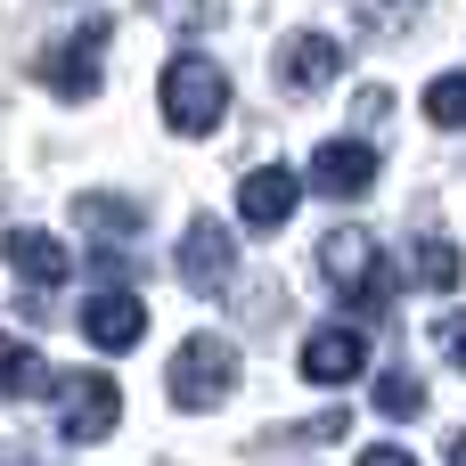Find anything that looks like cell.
Returning <instances> with one entry per match:
<instances>
[{
	"instance_id": "obj_1",
	"label": "cell",
	"mask_w": 466,
	"mask_h": 466,
	"mask_svg": "<svg viewBox=\"0 0 466 466\" xmlns=\"http://www.w3.org/2000/svg\"><path fill=\"white\" fill-rule=\"evenodd\" d=\"M319 279H328V295L352 311V319H385L393 311V262H385V246L369 238V229H328L319 238Z\"/></svg>"
},
{
	"instance_id": "obj_2",
	"label": "cell",
	"mask_w": 466,
	"mask_h": 466,
	"mask_svg": "<svg viewBox=\"0 0 466 466\" xmlns=\"http://www.w3.org/2000/svg\"><path fill=\"white\" fill-rule=\"evenodd\" d=\"M156 98H164V123L197 139V131L221 123V106H229V74H221L205 49H180V57L164 66V90H156Z\"/></svg>"
},
{
	"instance_id": "obj_3",
	"label": "cell",
	"mask_w": 466,
	"mask_h": 466,
	"mask_svg": "<svg viewBox=\"0 0 466 466\" xmlns=\"http://www.w3.org/2000/svg\"><path fill=\"white\" fill-rule=\"evenodd\" d=\"M229 385H238V344H229V336H213V328H205V336H188V344L172 352V369H164V393H172L180 410H213Z\"/></svg>"
},
{
	"instance_id": "obj_4",
	"label": "cell",
	"mask_w": 466,
	"mask_h": 466,
	"mask_svg": "<svg viewBox=\"0 0 466 466\" xmlns=\"http://www.w3.org/2000/svg\"><path fill=\"white\" fill-rule=\"evenodd\" d=\"M49 401H57V434L82 451V442H106L115 434V418H123V393H115V377H98V369H74V377H57L49 385Z\"/></svg>"
},
{
	"instance_id": "obj_5",
	"label": "cell",
	"mask_w": 466,
	"mask_h": 466,
	"mask_svg": "<svg viewBox=\"0 0 466 466\" xmlns=\"http://www.w3.org/2000/svg\"><path fill=\"white\" fill-rule=\"evenodd\" d=\"M106 16H82L57 49H41V90H57V98H90L98 82H106Z\"/></svg>"
},
{
	"instance_id": "obj_6",
	"label": "cell",
	"mask_w": 466,
	"mask_h": 466,
	"mask_svg": "<svg viewBox=\"0 0 466 466\" xmlns=\"http://www.w3.org/2000/svg\"><path fill=\"white\" fill-rule=\"evenodd\" d=\"M82 336H90L98 352H131V344L147 336V303H139L131 287H98V295L82 303Z\"/></svg>"
},
{
	"instance_id": "obj_7",
	"label": "cell",
	"mask_w": 466,
	"mask_h": 466,
	"mask_svg": "<svg viewBox=\"0 0 466 466\" xmlns=\"http://www.w3.org/2000/svg\"><path fill=\"white\" fill-rule=\"evenodd\" d=\"M360 369H369V328H319V336H303V377L311 385H344Z\"/></svg>"
},
{
	"instance_id": "obj_8",
	"label": "cell",
	"mask_w": 466,
	"mask_h": 466,
	"mask_svg": "<svg viewBox=\"0 0 466 466\" xmlns=\"http://www.w3.org/2000/svg\"><path fill=\"white\" fill-rule=\"evenodd\" d=\"M377 180V147L369 139H328L319 156H311V188L319 197H360Z\"/></svg>"
},
{
	"instance_id": "obj_9",
	"label": "cell",
	"mask_w": 466,
	"mask_h": 466,
	"mask_svg": "<svg viewBox=\"0 0 466 466\" xmlns=\"http://www.w3.org/2000/svg\"><path fill=\"white\" fill-rule=\"evenodd\" d=\"M229 229L221 221H188V238H180V279L197 287V295H221L229 287Z\"/></svg>"
},
{
	"instance_id": "obj_10",
	"label": "cell",
	"mask_w": 466,
	"mask_h": 466,
	"mask_svg": "<svg viewBox=\"0 0 466 466\" xmlns=\"http://www.w3.org/2000/svg\"><path fill=\"white\" fill-rule=\"evenodd\" d=\"M295 197H303V188H295V172L262 164V172H246V180H238V221H246V229H279V221L295 213Z\"/></svg>"
},
{
	"instance_id": "obj_11",
	"label": "cell",
	"mask_w": 466,
	"mask_h": 466,
	"mask_svg": "<svg viewBox=\"0 0 466 466\" xmlns=\"http://www.w3.org/2000/svg\"><path fill=\"white\" fill-rule=\"evenodd\" d=\"M0 254H8V270H16L25 287H57V279L74 270V262H66V246H57L49 229H8V246H0Z\"/></svg>"
},
{
	"instance_id": "obj_12",
	"label": "cell",
	"mask_w": 466,
	"mask_h": 466,
	"mask_svg": "<svg viewBox=\"0 0 466 466\" xmlns=\"http://www.w3.org/2000/svg\"><path fill=\"white\" fill-rule=\"evenodd\" d=\"M336 66H344V49H336L328 33H295V41L279 49V74H287L295 90H328V82H336Z\"/></svg>"
},
{
	"instance_id": "obj_13",
	"label": "cell",
	"mask_w": 466,
	"mask_h": 466,
	"mask_svg": "<svg viewBox=\"0 0 466 466\" xmlns=\"http://www.w3.org/2000/svg\"><path fill=\"white\" fill-rule=\"evenodd\" d=\"M57 377H49V360L33 352V344H16V336H0V393L8 401H41Z\"/></svg>"
},
{
	"instance_id": "obj_14",
	"label": "cell",
	"mask_w": 466,
	"mask_h": 466,
	"mask_svg": "<svg viewBox=\"0 0 466 466\" xmlns=\"http://www.w3.org/2000/svg\"><path fill=\"white\" fill-rule=\"evenodd\" d=\"M410 279H418V287H434V295H451V287L466 279L459 246H451V238H418V246H410Z\"/></svg>"
},
{
	"instance_id": "obj_15",
	"label": "cell",
	"mask_w": 466,
	"mask_h": 466,
	"mask_svg": "<svg viewBox=\"0 0 466 466\" xmlns=\"http://www.w3.org/2000/svg\"><path fill=\"white\" fill-rule=\"evenodd\" d=\"M74 213H82V229H98V238H131V229H139V205H131V197H74Z\"/></svg>"
},
{
	"instance_id": "obj_16",
	"label": "cell",
	"mask_w": 466,
	"mask_h": 466,
	"mask_svg": "<svg viewBox=\"0 0 466 466\" xmlns=\"http://www.w3.org/2000/svg\"><path fill=\"white\" fill-rule=\"evenodd\" d=\"M426 123L434 131H466V66L442 74V82H426Z\"/></svg>"
},
{
	"instance_id": "obj_17",
	"label": "cell",
	"mask_w": 466,
	"mask_h": 466,
	"mask_svg": "<svg viewBox=\"0 0 466 466\" xmlns=\"http://www.w3.org/2000/svg\"><path fill=\"white\" fill-rule=\"evenodd\" d=\"M377 410H385V418H418V410H426L418 377H410V369H385V377H377Z\"/></svg>"
},
{
	"instance_id": "obj_18",
	"label": "cell",
	"mask_w": 466,
	"mask_h": 466,
	"mask_svg": "<svg viewBox=\"0 0 466 466\" xmlns=\"http://www.w3.org/2000/svg\"><path fill=\"white\" fill-rule=\"evenodd\" d=\"M360 466H418L401 442H377V451H360Z\"/></svg>"
},
{
	"instance_id": "obj_19",
	"label": "cell",
	"mask_w": 466,
	"mask_h": 466,
	"mask_svg": "<svg viewBox=\"0 0 466 466\" xmlns=\"http://www.w3.org/2000/svg\"><path fill=\"white\" fill-rule=\"evenodd\" d=\"M451 360L466 369V319H451Z\"/></svg>"
},
{
	"instance_id": "obj_20",
	"label": "cell",
	"mask_w": 466,
	"mask_h": 466,
	"mask_svg": "<svg viewBox=\"0 0 466 466\" xmlns=\"http://www.w3.org/2000/svg\"><path fill=\"white\" fill-rule=\"evenodd\" d=\"M16 466H25V459H16Z\"/></svg>"
}]
</instances>
